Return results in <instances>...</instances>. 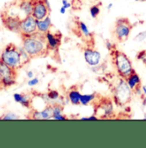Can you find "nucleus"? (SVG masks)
<instances>
[{
  "instance_id": "obj_16",
  "label": "nucleus",
  "mask_w": 146,
  "mask_h": 148,
  "mask_svg": "<svg viewBox=\"0 0 146 148\" xmlns=\"http://www.w3.org/2000/svg\"><path fill=\"white\" fill-rule=\"evenodd\" d=\"M126 80L128 85L130 86V88L132 90H134L138 87L141 86V79H140V77H139V75L135 71L131 74V75H129L126 78Z\"/></svg>"
},
{
  "instance_id": "obj_26",
  "label": "nucleus",
  "mask_w": 146,
  "mask_h": 148,
  "mask_svg": "<svg viewBox=\"0 0 146 148\" xmlns=\"http://www.w3.org/2000/svg\"><path fill=\"white\" fill-rule=\"evenodd\" d=\"M39 84V78L38 77H33L30 78L28 82V85L29 86H35L36 84Z\"/></svg>"
},
{
  "instance_id": "obj_21",
  "label": "nucleus",
  "mask_w": 146,
  "mask_h": 148,
  "mask_svg": "<svg viewBox=\"0 0 146 148\" xmlns=\"http://www.w3.org/2000/svg\"><path fill=\"white\" fill-rule=\"evenodd\" d=\"M101 12V8L100 4H94L89 8V13L92 18H96Z\"/></svg>"
},
{
  "instance_id": "obj_28",
  "label": "nucleus",
  "mask_w": 146,
  "mask_h": 148,
  "mask_svg": "<svg viewBox=\"0 0 146 148\" xmlns=\"http://www.w3.org/2000/svg\"><path fill=\"white\" fill-rule=\"evenodd\" d=\"M98 116H96V114L92 115V116H89V117H82L81 120L82 121H96V120H98Z\"/></svg>"
},
{
  "instance_id": "obj_7",
  "label": "nucleus",
  "mask_w": 146,
  "mask_h": 148,
  "mask_svg": "<svg viewBox=\"0 0 146 148\" xmlns=\"http://www.w3.org/2000/svg\"><path fill=\"white\" fill-rule=\"evenodd\" d=\"M113 99L104 97L97 103L96 107L95 108V114L98 116L99 119H108L114 114L113 101Z\"/></svg>"
},
{
  "instance_id": "obj_29",
  "label": "nucleus",
  "mask_w": 146,
  "mask_h": 148,
  "mask_svg": "<svg viewBox=\"0 0 146 148\" xmlns=\"http://www.w3.org/2000/svg\"><path fill=\"white\" fill-rule=\"evenodd\" d=\"M62 5L64 7H65L66 9H69V8H72V3L71 2H69L68 0H62Z\"/></svg>"
},
{
  "instance_id": "obj_14",
  "label": "nucleus",
  "mask_w": 146,
  "mask_h": 148,
  "mask_svg": "<svg viewBox=\"0 0 146 148\" xmlns=\"http://www.w3.org/2000/svg\"><path fill=\"white\" fill-rule=\"evenodd\" d=\"M46 43H47V47L49 50H57L61 43V35L59 34V36L55 35L51 33L50 31L47 32L46 35Z\"/></svg>"
},
{
  "instance_id": "obj_25",
  "label": "nucleus",
  "mask_w": 146,
  "mask_h": 148,
  "mask_svg": "<svg viewBox=\"0 0 146 148\" xmlns=\"http://www.w3.org/2000/svg\"><path fill=\"white\" fill-rule=\"evenodd\" d=\"M137 59L139 60H142L143 63L146 66V50L140 51L138 54H137Z\"/></svg>"
},
{
  "instance_id": "obj_34",
  "label": "nucleus",
  "mask_w": 146,
  "mask_h": 148,
  "mask_svg": "<svg viewBox=\"0 0 146 148\" xmlns=\"http://www.w3.org/2000/svg\"><path fill=\"white\" fill-rule=\"evenodd\" d=\"M136 1H139V2H146V0H136Z\"/></svg>"
},
{
  "instance_id": "obj_12",
  "label": "nucleus",
  "mask_w": 146,
  "mask_h": 148,
  "mask_svg": "<svg viewBox=\"0 0 146 148\" xmlns=\"http://www.w3.org/2000/svg\"><path fill=\"white\" fill-rule=\"evenodd\" d=\"M53 105L46 106L43 110H33L31 113V119L35 120H50L53 119Z\"/></svg>"
},
{
  "instance_id": "obj_5",
  "label": "nucleus",
  "mask_w": 146,
  "mask_h": 148,
  "mask_svg": "<svg viewBox=\"0 0 146 148\" xmlns=\"http://www.w3.org/2000/svg\"><path fill=\"white\" fill-rule=\"evenodd\" d=\"M133 26L126 17H120L116 20L113 35L119 42H125L128 40Z\"/></svg>"
},
{
  "instance_id": "obj_2",
  "label": "nucleus",
  "mask_w": 146,
  "mask_h": 148,
  "mask_svg": "<svg viewBox=\"0 0 146 148\" xmlns=\"http://www.w3.org/2000/svg\"><path fill=\"white\" fill-rule=\"evenodd\" d=\"M113 101L119 107H125L129 104L132 98L133 90L128 85L126 80L119 77L111 85Z\"/></svg>"
},
{
  "instance_id": "obj_31",
  "label": "nucleus",
  "mask_w": 146,
  "mask_h": 148,
  "mask_svg": "<svg viewBox=\"0 0 146 148\" xmlns=\"http://www.w3.org/2000/svg\"><path fill=\"white\" fill-rule=\"evenodd\" d=\"M27 76H28V77L30 79V78H33L34 77V73L32 72V71H29V72H28L27 73Z\"/></svg>"
},
{
  "instance_id": "obj_17",
  "label": "nucleus",
  "mask_w": 146,
  "mask_h": 148,
  "mask_svg": "<svg viewBox=\"0 0 146 148\" xmlns=\"http://www.w3.org/2000/svg\"><path fill=\"white\" fill-rule=\"evenodd\" d=\"M67 96H68V99L72 104H73V105H79L80 104L82 94L76 88H72L71 90H69Z\"/></svg>"
},
{
  "instance_id": "obj_6",
  "label": "nucleus",
  "mask_w": 146,
  "mask_h": 148,
  "mask_svg": "<svg viewBox=\"0 0 146 148\" xmlns=\"http://www.w3.org/2000/svg\"><path fill=\"white\" fill-rule=\"evenodd\" d=\"M16 69H14L0 60V84L3 87H10L16 84Z\"/></svg>"
},
{
  "instance_id": "obj_35",
  "label": "nucleus",
  "mask_w": 146,
  "mask_h": 148,
  "mask_svg": "<svg viewBox=\"0 0 146 148\" xmlns=\"http://www.w3.org/2000/svg\"><path fill=\"white\" fill-rule=\"evenodd\" d=\"M21 1H22V0H21Z\"/></svg>"
},
{
  "instance_id": "obj_3",
  "label": "nucleus",
  "mask_w": 146,
  "mask_h": 148,
  "mask_svg": "<svg viewBox=\"0 0 146 148\" xmlns=\"http://www.w3.org/2000/svg\"><path fill=\"white\" fill-rule=\"evenodd\" d=\"M110 52L112 62L118 76L126 79L129 75H131L134 72L131 60L125 53L117 49L113 48Z\"/></svg>"
},
{
  "instance_id": "obj_4",
  "label": "nucleus",
  "mask_w": 146,
  "mask_h": 148,
  "mask_svg": "<svg viewBox=\"0 0 146 148\" xmlns=\"http://www.w3.org/2000/svg\"><path fill=\"white\" fill-rule=\"evenodd\" d=\"M0 60H2L9 66L14 69H17L23 64L22 58V50L14 44L10 43L7 45L6 47L3 50L0 55Z\"/></svg>"
},
{
  "instance_id": "obj_15",
  "label": "nucleus",
  "mask_w": 146,
  "mask_h": 148,
  "mask_svg": "<svg viewBox=\"0 0 146 148\" xmlns=\"http://www.w3.org/2000/svg\"><path fill=\"white\" fill-rule=\"evenodd\" d=\"M52 27H53V23L49 16H47L44 19L37 20V29H38V32L41 34L46 35L47 32L50 31Z\"/></svg>"
},
{
  "instance_id": "obj_20",
  "label": "nucleus",
  "mask_w": 146,
  "mask_h": 148,
  "mask_svg": "<svg viewBox=\"0 0 146 148\" xmlns=\"http://www.w3.org/2000/svg\"><path fill=\"white\" fill-rule=\"evenodd\" d=\"M96 99V95L94 93L91 94H83L81 97V100H80V104L83 105V106H87L89 103H91L92 102H94Z\"/></svg>"
},
{
  "instance_id": "obj_8",
  "label": "nucleus",
  "mask_w": 146,
  "mask_h": 148,
  "mask_svg": "<svg viewBox=\"0 0 146 148\" xmlns=\"http://www.w3.org/2000/svg\"><path fill=\"white\" fill-rule=\"evenodd\" d=\"M36 32H38L37 20L32 15L26 16V17L21 20L19 33H21L22 36H31Z\"/></svg>"
},
{
  "instance_id": "obj_22",
  "label": "nucleus",
  "mask_w": 146,
  "mask_h": 148,
  "mask_svg": "<svg viewBox=\"0 0 146 148\" xmlns=\"http://www.w3.org/2000/svg\"><path fill=\"white\" fill-rule=\"evenodd\" d=\"M46 97H47V100L52 101V102H56V100H59L60 96H59V93L58 90H51L46 94Z\"/></svg>"
},
{
  "instance_id": "obj_27",
  "label": "nucleus",
  "mask_w": 146,
  "mask_h": 148,
  "mask_svg": "<svg viewBox=\"0 0 146 148\" xmlns=\"http://www.w3.org/2000/svg\"><path fill=\"white\" fill-rule=\"evenodd\" d=\"M53 120H57V121H65V120H67L68 118H67V116L65 115L64 114H61L53 116Z\"/></svg>"
},
{
  "instance_id": "obj_32",
  "label": "nucleus",
  "mask_w": 146,
  "mask_h": 148,
  "mask_svg": "<svg viewBox=\"0 0 146 148\" xmlns=\"http://www.w3.org/2000/svg\"><path fill=\"white\" fill-rule=\"evenodd\" d=\"M141 88H142V92H143V95H146V86L145 85H142L141 86Z\"/></svg>"
},
{
  "instance_id": "obj_23",
  "label": "nucleus",
  "mask_w": 146,
  "mask_h": 148,
  "mask_svg": "<svg viewBox=\"0 0 146 148\" xmlns=\"http://www.w3.org/2000/svg\"><path fill=\"white\" fill-rule=\"evenodd\" d=\"M20 117L16 114H13V113H5L3 114L2 116H0V120H17L19 119Z\"/></svg>"
},
{
  "instance_id": "obj_30",
  "label": "nucleus",
  "mask_w": 146,
  "mask_h": 148,
  "mask_svg": "<svg viewBox=\"0 0 146 148\" xmlns=\"http://www.w3.org/2000/svg\"><path fill=\"white\" fill-rule=\"evenodd\" d=\"M66 10H67V9L62 5V6H61V8L59 9V12H60V14H62V15L65 14V12H66Z\"/></svg>"
},
{
  "instance_id": "obj_11",
  "label": "nucleus",
  "mask_w": 146,
  "mask_h": 148,
  "mask_svg": "<svg viewBox=\"0 0 146 148\" xmlns=\"http://www.w3.org/2000/svg\"><path fill=\"white\" fill-rule=\"evenodd\" d=\"M1 19L3 22V26L13 32H19L20 31V23L21 20L18 16H13L10 15H8L5 12H3L1 14Z\"/></svg>"
},
{
  "instance_id": "obj_13",
  "label": "nucleus",
  "mask_w": 146,
  "mask_h": 148,
  "mask_svg": "<svg viewBox=\"0 0 146 148\" xmlns=\"http://www.w3.org/2000/svg\"><path fill=\"white\" fill-rule=\"evenodd\" d=\"M76 29H77V34L80 37H82L83 39H84V41H91V40H93V36L92 33L89 31L88 26L85 24V23L82 22V21H77L76 23Z\"/></svg>"
},
{
  "instance_id": "obj_24",
  "label": "nucleus",
  "mask_w": 146,
  "mask_h": 148,
  "mask_svg": "<svg viewBox=\"0 0 146 148\" xmlns=\"http://www.w3.org/2000/svg\"><path fill=\"white\" fill-rule=\"evenodd\" d=\"M135 41H138V42H141V41H144L146 40V30L145 31H141L139 32L138 34L136 35V36L134 37L133 39Z\"/></svg>"
},
{
  "instance_id": "obj_1",
  "label": "nucleus",
  "mask_w": 146,
  "mask_h": 148,
  "mask_svg": "<svg viewBox=\"0 0 146 148\" xmlns=\"http://www.w3.org/2000/svg\"><path fill=\"white\" fill-rule=\"evenodd\" d=\"M23 36V47L30 58L43 57L47 54L49 49L44 34L36 32L31 36Z\"/></svg>"
},
{
  "instance_id": "obj_9",
  "label": "nucleus",
  "mask_w": 146,
  "mask_h": 148,
  "mask_svg": "<svg viewBox=\"0 0 146 148\" xmlns=\"http://www.w3.org/2000/svg\"><path fill=\"white\" fill-rule=\"evenodd\" d=\"M83 58L85 62L91 67L100 65L102 61L101 53L89 46L83 49Z\"/></svg>"
},
{
  "instance_id": "obj_10",
  "label": "nucleus",
  "mask_w": 146,
  "mask_h": 148,
  "mask_svg": "<svg viewBox=\"0 0 146 148\" xmlns=\"http://www.w3.org/2000/svg\"><path fill=\"white\" fill-rule=\"evenodd\" d=\"M51 8L43 0H34L32 16L36 20H41L49 16Z\"/></svg>"
},
{
  "instance_id": "obj_18",
  "label": "nucleus",
  "mask_w": 146,
  "mask_h": 148,
  "mask_svg": "<svg viewBox=\"0 0 146 148\" xmlns=\"http://www.w3.org/2000/svg\"><path fill=\"white\" fill-rule=\"evenodd\" d=\"M14 100L16 103H21L25 108H30L31 107V99L28 95L20 94V93H15L14 94Z\"/></svg>"
},
{
  "instance_id": "obj_19",
  "label": "nucleus",
  "mask_w": 146,
  "mask_h": 148,
  "mask_svg": "<svg viewBox=\"0 0 146 148\" xmlns=\"http://www.w3.org/2000/svg\"><path fill=\"white\" fill-rule=\"evenodd\" d=\"M19 8L25 13L26 16L32 15L34 8V0H22L19 4Z\"/></svg>"
},
{
  "instance_id": "obj_33",
  "label": "nucleus",
  "mask_w": 146,
  "mask_h": 148,
  "mask_svg": "<svg viewBox=\"0 0 146 148\" xmlns=\"http://www.w3.org/2000/svg\"><path fill=\"white\" fill-rule=\"evenodd\" d=\"M112 7H113V3H109V4L108 5V7H107V9H108V10H110V9H111Z\"/></svg>"
}]
</instances>
